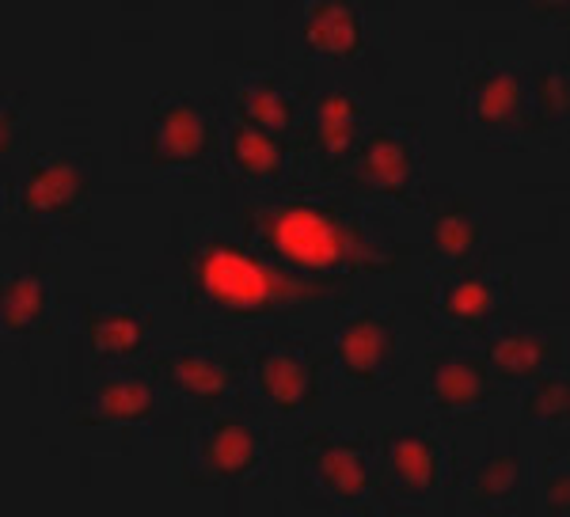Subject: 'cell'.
I'll use <instances>...</instances> for the list:
<instances>
[{
    "label": "cell",
    "instance_id": "23",
    "mask_svg": "<svg viewBox=\"0 0 570 517\" xmlns=\"http://www.w3.org/2000/svg\"><path fill=\"white\" fill-rule=\"evenodd\" d=\"M160 414H171L168 392L156 384L145 365L110 369L91 377V384L66 408L69 427H153Z\"/></svg>",
    "mask_w": 570,
    "mask_h": 517
},
{
    "label": "cell",
    "instance_id": "16",
    "mask_svg": "<svg viewBox=\"0 0 570 517\" xmlns=\"http://www.w3.org/2000/svg\"><path fill=\"white\" fill-rule=\"evenodd\" d=\"M338 187L362 194L370 202L395 209H422V187H426V145H422L419 123H384L373 126L370 142L343 172Z\"/></svg>",
    "mask_w": 570,
    "mask_h": 517
},
{
    "label": "cell",
    "instance_id": "12",
    "mask_svg": "<svg viewBox=\"0 0 570 517\" xmlns=\"http://www.w3.org/2000/svg\"><path fill=\"white\" fill-rule=\"evenodd\" d=\"M456 441L445 422H422L415 430H381L384 498L395 514H438L456 472Z\"/></svg>",
    "mask_w": 570,
    "mask_h": 517
},
{
    "label": "cell",
    "instance_id": "11",
    "mask_svg": "<svg viewBox=\"0 0 570 517\" xmlns=\"http://www.w3.org/2000/svg\"><path fill=\"white\" fill-rule=\"evenodd\" d=\"M327 339L331 388L351 396L389 392L411 369L395 309L389 304H338V323Z\"/></svg>",
    "mask_w": 570,
    "mask_h": 517
},
{
    "label": "cell",
    "instance_id": "29",
    "mask_svg": "<svg viewBox=\"0 0 570 517\" xmlns=\"http://www.w3.org/2000/svg\"><path fill=\"white\" fill-rule=\"evenodd\" d=\"M529 16L537 23H544V27H556V31H567V16H570V8L559 0V4H529Z\"/></svg>",
    "mask_w": 570,
    "mask_h": 517
},
{
    "label": "cell",
    "instance_id": "24",
    "mask_svg": "<svg viewBox=\"0 0 570 517\" xmlns=\"http://www.w3.org/2000/svg\"><path fill=\"white\" fill-rule=\"evenodd\" d=\"M80 350L88 377L141 365L153 354V309L141 301L88 304L80 316Z\"/></svg>",
    "mask_w": 570,
    "mask_h": 517
},
{
    "label": "cell",
    "instance_id": "2",
    "mask_svg": "<svg viewBox=\"0 0 570 517\" xmlns=\"http://www.w3.org/2000/svg\"><path fill=\"white\" fill-rule=\"evenodd\" d=\"M220 214L274 263L316 279L357 285L392 282L415 266V244L403 240L400 214L381 202L327 183V187L240 191L217 187Z\"/></svg>",
    "mask_w": 570,
    "mask_h": 517
},
{
    "label": "cell",
    "instance_id": "17",
    "mask_svg": "<svg viewBox=\"0 0 570 517\" xmlns=\"http://www.w3.org/2000/svg\"><path fill=\"white\" fill-rule=\"evenodd\" d=\"M422 209H426V240L415 247V255L430 271L468 266L502 252L499 214L456 183H426Z\"/></svg>",
    "mask_w": 570,
    "mask_h": 517
},
{
    "label": "cell",
    "instance_id": "3",
    "mask_svg": "<svg viewBox=\"0 0 570 517\" xmlns=\"http://www.w3.org/2000/svg\"><path fill=\"white\" fill-rule=\"evenodd\" d=\"M395 4L376 0H289L274 4V61L312 88L365 91L389 77Z\"/></svg>",
    "mask_w": 570,
    "mask_h": 517
},
{
    "label": "cell",
    "instance_id": "9",
    "mask_svg": "<svg viewBox=\"0 0 570 517\" xmlns=\"http://www.w3.org/2000/svg\"><path fill=\"white\" fill-rule=\"evenodd\" d=\"M168 392L171 414L220 411L252 403V362L244 350V331H195L171 335L141 362Z\"/></svg>",
    "mask_w": 570,
    "mask_h": 517
},
{
    "label": "cell",
    "instance_id": "10",
    "mask_svg": "<svg viewBox=\"0 0 570 517\" xmlns=\"http://www.w3.org/2000/svg\"><path fill=\"white\" fill-rule=\"evenodd\" d=\"M220 123H225L220 91H160L130 156L149 164L164 179L209 191L217 187Z\"/></svg>",
    "mask_w": 570,
    "mask_h": 517
},
{
    "label": "cell",
    "instance_id": "18",
    "mask_svg": "<svg viewBox=\"0 0 570 517\" xmlns=\"http://www.w3.org/2000/svg\"><path fill=\"white\" fill-rule=\"evenodd\" d=\"M373 134V115L362 91L346 88H312L305 123H301V156H305L308 183L327 187L338 183L354 164L362 145Z\"/></svg>",
    "mask_w": 570,
    "mask_h": 517
},
{
    "label": "cell",
    "instance_id": "20",
    "mask_svg": "<svg viewBox=\"0 0 570 517\" xmlns=\"http://www.w3.org/2000/svg\"><path fill=\"white\" fill-rule=\"evenodd\" d=\"M529 510V468L510 433H491L480 457H456L445 514L513 517Z\"/></svg>",
    "mask_w": 570,
    "mask_h": 517
},
{
    "label": "cell",
    "instance_id": "1",
    "mask_svg": "<svg viewBox=\"0 0 570 517\" xmlns=\"http://www.w3.org/2000/svg\"><path fill=\"white\" fill-rule=\"evenodd\" d=\"M171 240L141 285L198 328H271L293 323L316 304H351L365 285L346 279H316L263 255L244 228L225 214L171 221Z\"/></svg>",
    "mask_w": 570,
    "mask_h": 517
},
{
    "label": "cell",
    "instance_id": "28",
    "mask_svg": "<svg viewBox=\"0 0 570 517\" xmlns=\"http://www.w3.org/2000/svg\"><path fill=\"white\" fill-rule=\"evenodd\" d=\"M0 134H4V183H12L31 160V118H27V99L20 88H4V110H0Z\"/></svg>",
    "mask_w": 570,
    "mask_h": 517
},
{
    "label": "cell",
    "instance_id": "26",
    "mask_svg": "<svg viewBox=\"0 0 570 517\" xmlns=\"http://www.w3.org/2000/svg\"><path fill=\"white\" fill-rule=\"evenodd\" d=\"M521 422L548 430L551 438H567V408H570V381L567 362L540 373L537 381L521 388Z\"/></svg>",
    "mask_w": 570,
    "mask_h": 517
},
{
    "label": "cell",
    "instance_id": "5",
    "mask_svg": "<svg viewBox=\"0 0 570 517\" xmlns=\"http://www.w3.org/2000/svg\"><path fill=\"white\" fill-rule=\"evenodd\" d=\"M99 175V153L91 145H53L31 153L23 172L4 183L8 236H80L91 244V191Z\"/></svg>",
    "mask_w": 570,
    "mask_h": 517
},
{
    "label": "cell",
    "instance_id": "13",
    "mask_svg": "<svg viewBox=\"0 0 570 517\" xmlns=\"http://www.w3.org/2000/svg\"><path fill=\"white\" fill-rule=\"evenodd\" d=\"M61 320L58 293V240L20 236L12 258L4 263V350L31 369V347L53 335Z\"/></svg>",
    "mask_w": 570,
    "mask_h": 517
},
{
    "label": "cell",
    "instance_id": "19",
    "mask_svg": "<svg viewBox=\"0 0 570 517\" xmlns=\"http://www.w3.org/2000/svg\"><path fill=\"white\" fill-rule=\"evenodd\" d=\"M217 187L240 191H285L312 187L305 156L297 137L263 134L247 126L225 99V123H220V156H217Z\"/></svg>",
    "mask_w": 570,
    "mask_h": 517
},
{
    "label": "cell",
    "instance_id": "8",
    "mask_svg": "<svg viewBox=\"0 0 570 517\" xmlns=\"http://www.w3.org/2000/svg\"><path fill=\"white\" fill-rule=\"evenodd\" d=\"M537 61L513 50H480L456 72V126L483 153H521L532 145Z\"/></svg>",
    "mask_w": 570,
    "mask_h": 517
},
{
    "label": "cell",
    "instance_id": "14",
    "mask_svg": "<svg viewBox=\"0 0 570 517\" xmlns=\"http://www.w3.org/2000/svg\"><path fill=\"white\" fill-rule=\"evenodd\" d=\"M513 304V274L505 255L494 252L468 266L430 271L426 328L434 339H480Z\"/></svg>",
    "mask_w": 570,
    "mask_h": 517
},
{
    "label": "cell",
    "instance_id": "4",
    "mask_svg": "<svg viewBox=\"0 0 570 517\" xmlns=\"http://www.w3.org/2000/svg\"><path fill=\"white\" fill-rule=\"evenodd\" d=\"M164 441L168 472L183 487H263L278 472L282 427L255 403L179 411Z\"/></svg>",
    "mask_w": 570,
    "mask_h": 517
},
{
    "label": "cell",
    "instance_id": "27",
    "mask_svg": "<svg viewBox=\"0 0 570 517\" xmlns=\"http://www.w3.org/2000/svg\"><path fill=\"white\" fill-rule=\"evenodd\" d=\"M570 498V460L567 438H556V446L532 460V514L563 517Z\"/></svg>",
    "mask_w": 570,
    "mask_h": 517
},
{
    "label": "cell",
    "instance_id": "25",
    "mask_svg": "<svg viewBox=\"0 0 570 517\" xmlns=\"http://www.w3.org/2000/svg\"><path fill=\"white\" fill-rule=\"evenodd\" d=\"M567 61H537L532 85V145L567 149Z\"/></svg>",
    "mask_w": 570,
    "mask_h": 517
},
{
    "label": "cell",
    "instance_id": "22",
    "mask_svg": "<svg viewBox=\"0 0 570 517\" xmlns=\"http://www.w3.org/2000/svg\"><path fill=\"white\" fill-rule=\"evenodd\" d=\"M220 96L228 99V107H233L247 126L263 129V134L297 137L301 123H305L312 85L293 65L247 61L228 77Z\"/></svg>",
    "mask_w": 570,
    "mask_h": 517
},
{
    "label": "cell",
    "instance_id": "15",
    "mask_svg": "<svg viewBox=\"0 0 570 517\" xmlns=\"http://www.w3.org/2000/svg\"><path fill=\"white\" fill-rule=\"evenodd\" d=\"M475 343L487 358L494 388L521 392L540 373L567 362V320L563 312L510 304Z\"/></svg>",
    "mask_w": 570,
    "mask_h": 517
},
{
    "label": "cell",
    "instance_id": "7",
    "mask_svg": "<svg viewBox=\"0 0 570 517\" xmlns=\"http://www.w3.org/2000/svg\"><path fill=\"white\" fill-rule=\"evenodd\" d=\"M244 350L252 362V403L278 427H301L327 403L331 358L327 339L293 323L247 328Z\"/></svg>",
    "mask_w": 570,
    "mask_h": 517
},
{
    "label": "cell",
    "instance_id": "21",
    "mask_svg": "<svg viewBox=\"0 0 570 517\" xmlns=\"http://www.w3.org/2000/svg\"><path fill=\"white\" fill-rule=\"evenodd\" d=\"M494 377L480 343L472 339H434L426 350L422 403L438 422H472L494 400Z\"/></svg>",
    "mask_w": 570,
    "mask_h": 517
},
{
    "label": "cell",
    "instance_id": "6",
    "mask_svg": "<svg viewBox=\"0 0 570 517\" xmlns=\"http://www.w3.org/2000/svg\"><path fill=\"white\" fill-rule=\"evenodd\" d=\"M297 503L320 514H389L381 433L320 427L297 441Z\"/></svg>",
    "mask_w": 570,
    "mask_h": 517
}]
</instances>
